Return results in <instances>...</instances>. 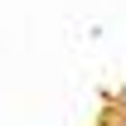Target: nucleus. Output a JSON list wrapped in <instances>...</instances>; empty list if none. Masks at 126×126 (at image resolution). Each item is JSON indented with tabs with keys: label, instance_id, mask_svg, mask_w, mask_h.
<instances>
[{
	"label": "nucleus",
	"instance_id": "nucleus-1",
	"mask_svg": "<svg viewBox=\"0 0 126 126\" xmlns=\"http://www.w3.org/2000/svg\"><path fill=\"white\" fill-rule=\"evenodd\" d=\"M116 116H126V87L116 92Z\"/></svg>",
	"mask_w": 126,
	"mask_h": 126
},
{
	"label": "nucleus",
	"instance_id": "nucleus-2",
	"mask_svg": "<svg viewBox=\"0 0 126 126\" xmlns=\"http://www.w3.org/2000/svg\"><path fill=\"white\" fill-rule=\"evenodd\" d=\"M107 126H126V116H111V121H107Z\"/></svg>",
	"mask_w": 126,
	"mask_h": 126
}]
</instances>
